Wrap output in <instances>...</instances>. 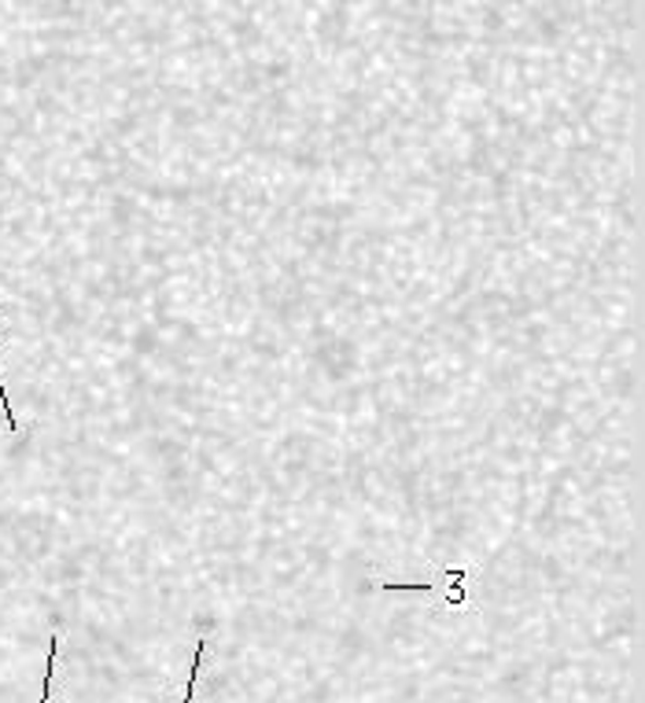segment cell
Returning a JSON list of instances; mask_svg holds the SVG:
<instances>
[{
    "instance_id": "1",
    "label": "cell",
    "mask_w": 645,
    "mask_h": 703,
    "mask_svg": "<svg viewBox=\"0 0 645 703\" xmlns=\"http://www.w3.org/2000/svg\"><path fill=\"white\" fill-rule=\"evenodd\" d=\"M203 653H207V640H200V645H196V659H192V674H189V685H184V700H181V703H192V692H196V678H200Z\"/></svg>"
},
{
    "instance_id": "2",
    "label": "cell",
    "mask_w": 645,
    "mask_h": 703,
    "mask_svg": "<svg viewBox=\"0 0 645 703\" xmlns=\"http://www.w3.org/2000/svg\"><path fill=\"white\" fill-rule=\"evenodd\" d=\"M0 401H4V420H8V428L19 431V423H15V412L12 406H8V390H4V379H0Z\"/></svg>"
}]
</instances>
